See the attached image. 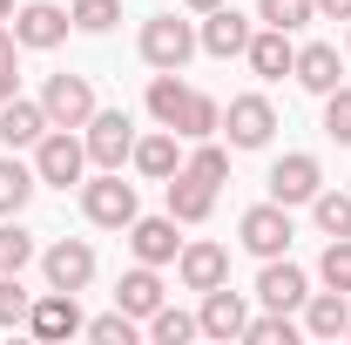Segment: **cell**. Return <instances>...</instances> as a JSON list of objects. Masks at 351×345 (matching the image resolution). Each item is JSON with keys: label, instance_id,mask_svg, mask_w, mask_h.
<instances>
[{"label": "cell", "instance_id": "1", "mask_svg": "<svg viewBox=\"0 0 351 345\" xmlns=\"http://www.w3.org/2000/svg\"><path fill=\"white\" fill-rule=\"evenodd\" d=\"M82 210L88 223H101V230H129L135 216V183H122V170H101L95 183H82Z\"/></svg>", "mask_w": 351, "mask_h": 345}, {"label": "cell", "instance_id": "2", "mask_svg": "<svg viewBox=\"0 0 351 345\" xmlns=\"http://www.w3.org/2000/svg\"><path fill=\"white\" fill-rule=\"evenodd\" d=\"M88 170V142L75 129H47L41 142H34V176H41L47 190H68V183H82Z\"/></svg>", "mask_w": 351, "mask_h": 345}, {"label": "cell", "instance_id": "3", "mask_svg": "<svg viewBox=\"0 0 351 345\" xmlns=\"http://www.w3.org/2000/svg\"><path fill=\"white\" fill-rule=\"evenodd\" d=\"M82 142H88V163H95V170H122V163L135 156V122H129V109H95Z\"/></svg>", "mask_w": 351, "mask_h": 345}, {"label": "cell", "instance_id": "4", "mask_svg": "<svg viewBox=\"0 0 351 345\" xmlns=\"http://www.w3.org/2000/svg\"><path fill=\"white\" fill-rule=\"evenodd\" d=\"M196 54V27L189 21H176V14H149L142 21V61L149 68H182Z\"/></svg>", "mask_w": 351, "mask_h": 345}, {"label": "cell", "instance_id": "5", "mask_svg": "<svg viewBox=\"0 0 351 345\" xmlns=\"http://www.w3.org/2000/svg\"><path fill=\"white\" fill-rule=\"evenodd\" d=\"M41 109H47L54 129H88V115H95V88H88V75H47Z\"/></svg>", "mask_w": 351, "mask_h": 345}, {"label": "cell", "instance_id": "6", "mask_svg": "<svg viewBox=\"0 0 351 345\" xmlns=\"http://www.w3.org/2000/svg\"><path fill=\"white\" fill-rule=\"evenodd\" d=\"M237 237H243L250 258H284V251H291V210H284V203H257V210H243Z\"/></svg>", "mask_w": 351, "mask_h": 345}, {"label": "cell", "instance_id": "7", "mask_svg": "<svg viewBox=\"0 0 351 345\" xmlns=\"http://www.w3.org/2000/svg\"><path fill=\"white\" fill-rule=\"evenodd\" d=\"M41 271H47V291H88V278H95V244L61 237V244L41 251Z\"/></svg>", "mask_w": 351, "mask_h": 345}, {"label": "cell", "instance_id": "8", "mask_svg": "<svg viewBox=\"0 0 351 345\" xmlns=\"http://www.w3.org/2000/svg\"><path fill=\"white\" fill-rule=\"evenodd\" d=\"M223 129H230V149H263V142L277 135V109H270L263 95H237V102L223 109Z\"/></svg>", "mask_w": 351, "mask_h": 345}, {"label": "cell", "instance_id": "9", "mask_svg": "<svg viewBox=\"0 0 351 345\" xmlns=\"http://www.w3.org/2000/svg\"><path fill=\"white\" fill-rule=\"evenodd\" d=\"M324 190V170H317V156H284V163H270V203H284V210H298Z\"/></svg>", "mask_w": 351, "mask_h": 345}, {"label": "cell", "instance_id": "10", "mask_svg": "<svg viewBox=\"0 0 351 345\" xmlns=\"http://www.w3.org/2000/svg\"><path fill=\"white\" fill-rule=\"evenodd\" d=\"M68 7H54V0H27V7H14V41L21 47H61L68 41Z\"/></svg>", "mask_w": 351, "mask_h": 345}, {"label": "cell", "instance_id": "11", "mask_svg": "<svg viewBox=\"0 0 351 345\" xmlns=\"http://www.w3.org/2000/svg\"><path fill=\"white\" fill-rule=\"evenodd\" d=\"M257 298L270 304V311H304V298H311V278H304V271H298L291 258H263Z\"/></svg>", "mask_w": 351, "mask_h": 345}, {"label": "cell", "instance_id": "12", "mask_svg": "<svg viewBox=\"0 0 351 345\" xmlns=\"http://www.w3.org/2000/svg\"><path fill=\"white\" fill-rule=\"evenodd\" d=\"M27 332H34V339H75V332H88L75 291H47L41 304H27Z\"/></svg>", "mask_w": 351, "mask_h": 345}, {"label": "cell", "instance_id": "13", "mask_svg": "<svg viewBox=\"0 0 351 345\" xmlns=\"http://www.w3.org/2000/svg\"><path fill=\"white\" fill-rule=\"evenodd\" d=\"M176 278L189 291H217V285H230V251L223 244H182L176 251Z\"/></svg>", "mask_w": 351, "mask_h": 345}, {"label": "cell", "instance_id": "14", "mask_svg": "<svg viewBox=\"0 0 351 345\" xmlns=\"http://www.w3.org/2000/svg\"><path fill=\"white\" fill-rule=\"evenodd\" d=\"M129 251H135V264H176V251H182L176 216H135L129 223Z\"/></svg>", "mask_w": 351, "mask_h": 345}, {"label": "cell", "instance_id": "15", "mask_svg": "<svg viewBox=\"0 0 351 345\" xmlns=\"http://www.w3.org/2000/svg\"><path fill=\"white\" fill-rule=\"evenodd\" d=\"M47 129H54V122H47L41 102H21V95L0 102V142H7V149H34Z\"/></svg>", "mask_w": 351, "mask_h": 345}, {"label": "cell", "instance_id": "16", "mask_svg": "<svg viewBox=\"0 0 351 345\" xmlns=\"http://www.w3.org/2000/svg\"><path fill=\"white\" fill-rule=\"evenodd\" d=\"M196 325H203L210 339H243V325H250V311H243V291H230V285L203 291V311H196Z\"/></svg>", "mask_w": 351, "mask_h": 345}, {"label": "cell", "instance_id": "17", "mask_svg": "<svg viewBox=\"0 0 351 345\" xmlns=\"http://www.w3.org/2000/svg\"><path fill=\"white\" fill-rule=\"evenodd\" d=\"M196 47H210L217 61H230V54H243V47H250V21H243L237 7H210V14H203Z\"/></svg>", "mask_w": 351, "mask_h": 345}, {"label": "cell", "instance_id": "18", "mask_svg": "<svg viewBox=\"0 0 351 345\" xmlns=\"http://www.w3.org/2000/svg\"><path fill=\"white\" fill-rule=\"evenodd\" d=\"M162 190H169V216L176 223H203V216L217 210V183H203V176H189V170H176Z\"/></svg>", "mask_w": 351, "mask_h": 345}, {"label": "cell", "instance_id": "19", "mask_svg": "<svg viewBox=\"0 0 351 345\" xmlns=\"http://www.w3.org/2000/svg\"><path fill=\"white\" fill-rule=\"evenodd\" d=\"M243 54H250V68H257L263 82H284V75L298 68V47H291V34H284V27H263V34H250V47H243Z\"/></svg>", "mask_w": 351, "mask_h": 345}, {"label": "cell", "instance_id": "20", "mask_svg": "<svg viewBox=\"0 0 351 345\" xmlns=\"http://www.w3.org/2000/svg\"><path fill=\"white\" fill-rule=\"evenodd\" d=\"M351 291H311L304 298V332L311 339H345L351 332Z\"/></svg>", "mask_w": 351, "mask_h": 345}, {"label": "cell", "instance_id": "21", "mask_svg": "<svg viewBox=\"0 0 351 345\" xmlns=\"http://www.w3.org/2000/svg\"><path fill=\"white\" fill-rule=\"evenodd\" d=\"M135 170L149 176V183H169L176 170H182V156H176V129H156V135H135Z\"/></svg>", "mask_w": 351, "mask_h": 345}, {"label": "cell", "instance_id": "22", "mask_svg": "<svg viewBox=\"0 0 351 345\" xmlns=\"http://www.w3.org/2000/svg\"><path fill=\"white\" fill-rule=\"evenodd\" d=\"M291 75H298L311 95H331V88H338V75H345V68H338V47H331V41L298 47V68H291Z\"/></svg>", "mask_w": 351, "mask_h": 345}, {"label": "cell", "instance_id": "23", "mask_svg": "<svg viewBox=\"0 0 351 345\" xmlns=\"http://www.w3.org/2000/svg\"><path fill=\"white\" fill-rule=\"evenodd\" d=\"M115 304H122L129 318H149V311L162 304V278H156V264H135L129 278L115 285Z\"/></svg>", "mask_w": 351, "mask_h": 345}, {"label": "cell", "instance_id": "24", "mask_svg": "<svg viewBox=\"0 0 351 345\" xmlns=\"http://www.w3.org/2000/svg\"><path fill=\"white\" fill-rule=\"evenodd\" d=\"M217 129H223V102L189 88V102H182V115H176V135H182V142H203V135H217Z\"/></svg>", "mask_w": 351, "mask_h": 345}, {"label": "cell", "instance_id": "25", "mask_svg": "<svg viewBox=\"0 0 351 345\" xmlns=\"http://www.w3.org/2000/svg\"><path fill=\"white\" fill-rule=\"evenodd\" d=\"M34 183H41V176L27 170V163H14V156H0V216H21V210H27V197H34Z\"/></svg>", "mask_w": 351, "mask_h": 345}, {"label": "cell", "instance_id": "26", "mask_svg": "<svg viewBox=\"0 0 351 345\" xmlns=\"http://www.w3.org/2000/svg\"><path fill=\"white\" fill-rule=\"evenodd\" d=\"M311 216L324 237H351V190H317L311 197Z\"/></svg>", "mask_w": 351, "mask_h": 345}, {"label": "cell", "instance_id": "27", "mask_svg": "<svg viewBox=\"0 0 351 345\" xmlns=\"http://www.w3.org/2000/svg\"><path fill=\"white\" fill-rule=\"evenodd\" d=\"M182 102H189V88L176 82V68H162V75L149 82V115H156L162 129H176V115H182Z\"/></svg>", "mask_w": 351, "mask_h": 345}, {"label": "cell", "instance_id": "28", "mask_svg": "<svg viewBox=\"0 0 351 345\" xmlns=\"http://www.w3.org/2000/svg\"><path fill=\"white\" fill-rule=\"evenodd\" d=\"M196 332H203V325H196L189 311H176V304H156V311H149V339L156 345H182V339H196Z\"/></svg>", "mask_w": 351, "mask_h": 345}, {"label": "cell", "instance_id": "29", "mask_svg": "<svg viewBox=\"0 0 351 345\" xmlns=\"http://www.w3.org/2000/svg\"><path fill=\"white\" fill-rule=\"evenodd\" d=\"M311 14H317V0H257V21L263 27H284V34H298Z\"/></svg>", "mask_w": 351, "mask_h": 345}, {"label": "cell", "instance_id": "30", "mask_svg": "<svg viewBox=\"0 0 351 345\" xmlns=\"http://www.w3.org/2000/svg\"><path fill=\"white\" fill-rule=\"evenodd\" d=\"M68 21H75L82 34H108V27L122 21V0H75V7H68Z\"/></svg>", "mask_w": 351, "mask_h": 345}, {"label": "cell", "instance_id": "31", "mask_svg": "<svg viewBox=\"0 0 351 345\" xmlns=\"http://www.w3.org/2000/svg\"><path fill=\"white\" fill-rule=\"evenodd\" d=\"M243 339L250 345H298V325H291V311H263L243 325Z\"/></svg>", "mask_w": 351, "mask_h": 345}, {"label": "cell", "instance_id": "32", "mask_svg": "<svg viewBox=\"0 0 351 345\" xmlns=\"http://www.w3.org/2000/svg\"><path fill=\"white\" fill-rule=\"evenodd\" d=\"M317 278H324L331 291H351V237H331V244H324V258H317Z\"/></svg>", "mask_w": 351, "mask_h": 345}, {"label": "cell", "instance_id": "33", "mask_svg": "<svg viewBox=\"0 0 351 345\" xmlns=\"http://www.w3.org/2000/svg\"><path fill=\"white\" fill-rule=\"evenodd\" d=\"M27 264H34V237L7 216V223H0V271H27Z\"/></svg>", "mask_w": 351, "mask_h": 345}, {"label": "cell", "instance_id": "34", "mask_svg": "<svg viewBox=\"0 0 351 345\" xmlns=\"http://www.w3.org/2000/svg\"><path fill=\"white\" fill-rule=\"evenodd\" d=\"M27 325V291H21V271H0V332Z\"/></svg>", "mask_w": 351, "mask_h": 345}, {"label": "cell", "instance_id": "35", "mask_svg": "<svg viewBox=\"0 0 351 345\" xmlns=\"http://www.w3.org/2000/svg\"><path fill=\"white\" fill-rule=\"evenodd\" d=\"M88 339H95V345H135V318L115 304L108 318H88Z\"/></svg>", "mask_w": 351, "mask_h": 345}, {"label": "cell", "instance_id": "36", "mask_svg": "<svg viewBox=\"0 0 351 345\" xmlns=\"http://www.w3.org/2000/svg\"><path fill=\"white\" fill-rule=\"evenodd\" d=\"M182 170H189V176H203V183H223V176H230V156H223L217 142L203 135V142H196V156H189Z\"/></svg>", "mask_w": 351, "mask_h": 345}, {"label": "cell", "instance_id": "37", "mask_svg": "<svg viewBox=\"0 0 351 345\" xmlns=\"http://www.w3.org/2000/svg\"><path fill=\"white\" fill-rule=\"evenodd\" d=\"M324 135L331 142H351V88H331L324 95Z\"/></svg>", "mask_w": 351, "mask_h": 345}, {"label": "cell", "instance_id": "38", "mask_svg": "<svg viewBox=\"0 0 351 345\" xmlns=\"http://www.w3.org/2000/svg\"><path fill=\"white\" fill-rule=\"evenodd\" d=\"M14 27H7V21H0V102H7V95H14V82H21V75H14Z\"/></svg>", "mask_w": 351, "mask_h": 345}, {"label": "cell", "instance_id": "39", "mask_svg": "<svg viewBox=\"0 0 351 345\" xmlns=\"http://www.w3.org/2000/svg\"><path fill=\"white\" fill-rule=\"evenodd\" d=\"M317 14H331V21H351V0H317Z\"/></svg>", "mask_w": 351, "mask_h": 345}, {"label": "cell", "instance_id": "40", "mask_svg": "<svg viewBox=\"0 0 351 345\" xmlns=\"http://www.w3.org/2000/svg\"><path fill=\"white\" fill-rule=\"evenodd\" d=\"M182 7H196V14H210V7H223V0H182Z\"/></svg>", "mask_w": 351, "mask_h": 345}, {"label": "cell", "instance_id": "41", "mask_svg": "<svg viewBox=\"0 0 351 345\" xmlns=\"http://www.w3.org/2000/svg\"><path fill=\"white\" fill-rule=\"evenodd\" d=\"M0 21H14V0H0Z\"/></svg>", "mask_w": 351, "mask_h": 345}, {"label": "cell", "instance_id": "42", "mask_svg": "<svg viewBox=\"0 0 351 345\" xmlns=\"http://www.w3.org/2000/svg\"><path fill=\"white\" fill-rule=\"evenodd\" d=\"M345 47H351V34H345Z\"/></svg>", "mask_w": 351, "mask_h": 345}, {"label": "cell", "instance_id": "43", "mask_svg": "<svg viewBox=\"0 0 351 345\" xmlns=\"http://www.w3.org/2000/svg\"><path fill=\"white\" fill-rule=\"evenodd\" d=\"M345 339H351V332H345Z\"/></svg>", "mask_w": 351, "mask_h": 345}]
</instances>
